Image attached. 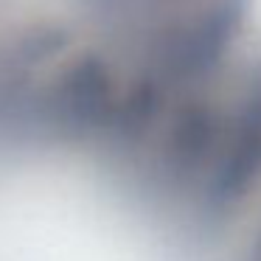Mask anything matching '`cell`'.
<instances>
[{
    "mask_svg": "<svg viewBox=\"0 0 261 261\" xmlns=\"http://www.w3.org/2000/svg\"><path fill=\"white\" fill-rule=\"evenodd\" d=\"M250 261H261V236H258V242L253 244V250H250Z\"/></svg>",
    "mask_w": 261,
    "mask_h": 261,
    "instance_id": "2",
    "label": "cell"
},
{
    "mask_svg": "<svg viewBox=\"0 0 261 261\" xmlns=\"http://www.w3.org/2000/svg\"><path fill=\"white\" fill-rule=\"evenodd\" d=\"M182 3H191V0H85V6L93 9L98 17L110 20V23H124L132 31Z\"/></svg>",
    "mask_w": 261,
    "mask_h": 261,
    "instance_id": "1",
    "label": "cell"
}]
</instances>
